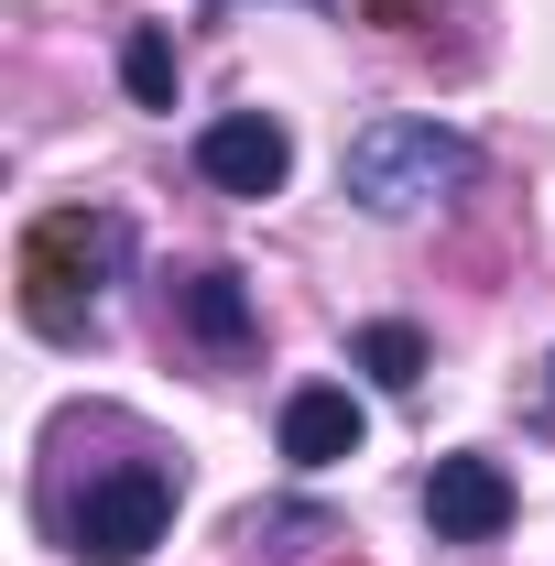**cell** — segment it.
<instances>
[{
    "label": "cell",
    "mask_w": 555,
    "mask_h": 566,
    "mask_svg": "<svg viewBox=\"0 0 555 566\" xmlns=\"http://www.w3.org/2000/svg\"><path fill=\"white\" fill-rule=\"evenodd\" d=\"M348 359H359L381 392H415V381H425V327H404V316H370V327L348 338Z\"/></svg>",
    "instance_id": "obj_8"
},
{
    "label": "cell",
    "mask_w": 555,
    "mask_h": 566,
    "mask_svg": "<svg viewBox=\"0 0 555 566\" xmlns=\"http://www.w3.org/2000/svg\"><path fill=\"white\" fill-rule=\"evenodd\" d=\"M283 458L294 469H338V458H359V436H370V415L348 403L338 381H305V392H283Z\"/></svg>",
    "instance_id": "obj_6"
},
{
    "label": "cell",
    "mask_w": 555,
    "mask_h": 566,
    "mask_svg": "<svg viewBox=\"0 0 555 566\" xmlns=\"http://www.w3.org/2000/svg\"><path fill=\"white\" fill-rule=\"evenodd\" d=\"M240 545L251 556H305V545H338V523L316 501H273V512H240Z\"/></svg>",
    "instance_id": "obj_9"
},
{
    "label": "cell",
    "mask_w": 555,
    "mask_h": 566,
    "mask_svg": "<svg viewBox=\"0 0 555 566\" xmlns=\"http://www.w3.org/2000/svg\"><path fill=\"white\" fill-rule=\"evenodd\" d=\"M121 273H132V218L121 208H44L33 229H22V251H11L22 327H33L44 349H87Z\"/></svg>",
    "instance_id": "obj_1"
},
{
    "label": "cell",
    "mask_w": 555,
    "mask_h": 566,
    "mask_svg": "<svg viewBox=\"0 0 555 566\" xmlns=\"http://www.w3.org/2000/svg\"><path fill=\"white\" fill-rule=\"evenodd\" d=\"M175 469H153V458H121V469H98L87 480V501L66 512V545L87 566H132V556H153L164 545V523H175Z\"/></svg>",
    "instance_id": "obj_3"
},
{
    "label": "cell",
    "mask_w": 555,
    "mask_h": 566,
    "mask_svg": "<svg viewBox=\"0 0 555 566\" xmlns=\"http://www.w3.org/2000/svg\"><path fill=\"white\" fill-rule=\"evenodd\" d=\"M338 186H348V208H370V218H425V208L480 186V142L447 132V120H370L348 142Z\"/></svg>",
    "instance_id": "obj_2"
},
{
    "label": "cell",
    "mask_w": 555,
    "mask_h": 566,
    "mask_svg": "<svg viewBox=\"0 0 555 566\" xmlns=\"http://www.w3.org/2000/svg\"><path fill=\"white\" fill-rule=\"evenodd\" d=\"M121 87H132L142 109H175V33L164 22H142L132 44H121Z\"/></svg>",
    "instance_id": "obj_10"
},
{
    "label": "cell",
    "mask_w": 555,
    "mask_h": 566,
    "mask_svg": "<svg viewBox=\"0 0 555 566\" xmlns=\"http://www.w3.org/2000/svg\"><path fill=\"white\" fill-rule=\"evenodd\" d=\"M425 523H436V545H490V534L512 523V480H501V458H436V480H425Z\"/></svg>",
    "instance_id": "obj_5"
},
{
    "label": "cell",
    "mask_w": 555,
    "mask_h": 566,
    "mask_svg": "<svg viewBox=\"0 0 555 566\" xmlns=\"http://www.w3.org/2000/svg\"><path fill=\"white\" fill-rule=\"evenodd\" d=\"M338 566H359V556H338Z\"/></svg>",
    "instance_id": "obj_13"
},
{
    "label": "cell",
    "mask_w": 555,
    "mask_h": 566,
    "mask_svg": "<svg viewBox=\"0 0 555 566\" xmlns=\"http://www.w3.org/2000/svg\"><path fill=\"white\" fill-rule=\"evenodd\" d=\"M197 175H208L218 197H283V175H294V132H283L273 109H229L197 132Z\"/></svg>",
    "instance_id": "obj_4"
},
{
    "label": "cell",
    "mask_w": 555,
    "mask_h": 566,
    "mask_svg": "<svg viewBox=\"0 0 555 566\" xmlns=\"http://www.w3.org/2000/svg\"><path fill=\"white\" fill-rule=\"evenodd\" d=\"M175 316H186V338L218 349V359H240V349H251V327H262V316H251V283L229 273V262H208V273L175 283Z\"/></svg>",
    "instance_id": "obj_7"
},
{
    "label": "cell",
    "mask_w": 555,
    "mask_h": 566,
    "mask_svg": "<svg viewBox=\"0 0 555 566\" xmlns=\"http://www.w3.org/2000/svg\"><path fill=\"white\" fill-rule=\"evenodd\" d=\"M359 11H370L381 33H415V11H425V0H359Z\"/></svg>",
    "instance_id": "obj_11"
},
{
    "label": "cell",
    "mask_w": 555,
    "mask_h": 566,
    "mask_svg": "<svg viewBox=\"0 0 555 566\" xmlns=\"http://www.w3.org/2000/svg\"><path fill=\"white\" fill-rule=\"evenodd\" d=\"M545 415H555V359H545Z\"/></svg>",
    "instance_id": "obj_12"
}]
</instances>
